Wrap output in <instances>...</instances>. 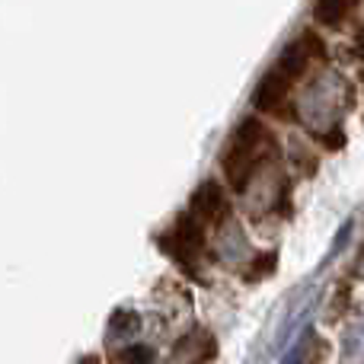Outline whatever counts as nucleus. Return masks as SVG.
I'll return each instance as SVG.
<instances>
[{
	"label": "nucleus",
	"instance_id": "obj_1",
	"mask_svg": "<svg viewBox=\"0 0 364 364\" xmlns=\"http://www.w3.org/2000/svg\"><path fill=\"white\" fill-rule=\"evenodd\" d=\"M275 154V138L265 128L262 119H243L233 128L230 141H227L224 154H220V166H224V176L230 182L233 192H246V186L252 182V173L262 160H269Z\"/></svg>",
	"mask_w": 364,
	"mask_h": 364
},
{
	"label": "nucleus",
	"instance_id": "obj_2",
	"mask_svg": "<svg viewBox=\"0 0 364 364\" xmlns=\"http://www.w3.org/2000/svg\"><path fill=\"white\" fill-rule=\"evenodd\" d=\"M160 246H164L166 256H173L179 265L192 269L195 259L205 252V230H201V220L192 211L179 214L173 220V227L166 233H160Z\"/></svg>",
	"mask_w": 364,
	"mask_h": 364
},
{
	"label": "nucleus",
	"instance_id": "obj_3",
	"mask_svg": "<svg viewBox=\"0 0 364 364\" xmlns=\"http://www.w3.org/2000/svg\"><path fill=\"white\" fill-rule=\"evenodd\" d=\"M291 87H294V77H288L278 64H272V68L265 70V77L259 80L256 93H252V109H256V112H269V115L282 112L284 102H288Z\"/></svg>",
	"mask_w": 364,
	"mask_h": 364
},
{
	"label": "nucleus",
	"instance_id": "obj_4",
	"mask_svg": "<svg viewBox=\"0 0 364 364\" xmlns=\"http://www.w3.org/2000/svg\"><path fill=\"white\" fill-rule=\"evenodd\" d=\"M188 211L201 220V224H220V220L230 214V205H227V192L220 188V182L205 179L198 188L192 192V205Z\"/></svg>",
	"mask_w": 364,
	"mask_h": 364
},
{
	"label": "nucleus",
	"instance_id": "obj_5",
	"mask_svg": "<svg viewBox=\"0 0 364 364\" xmlns=\"http://www.w3.org/2000/svg\"><path fill=\"white\" fill-rule=\"evenodd\" d=\"M358 0H314V19L326 29H339L355 13Z\"/></svg>",
	"mask_w": 364,
	"mask_h": 364
},
{
	"label": "nucleus",
	"instance_id": "obj_6",
	"mask_svg": "<svg viewBox=\"0 0 364 364\" xmlns=\"http://www.w3.org/2000/svg\"><path fill=\"white\" fill-rule=\"evenodd\" d=\"M275 269H278V252H259V256H252V262L246 265L243 278L246 282H265Z\"/></svg>",
	"mask_w": 364,
	"mask_h": 364
},
{
	"label": "nucleus",
	"instance_id": "obj_7",
	"mask_svg": "<svg viewBox=\"0 0 364 364\" xmlns=\"http://www.w3.org/2000/svg\"><path fill=\"white\" fill-rule=\"evenodd\" d=\"M138 329H141L138 314H132V310H119V314L112 316V326H109V339H128V336H134Z\"/></svg>",
	"mask_w": 364,
	"mask_h": 364
},
{
	"label": "nucleus",
	"instance_id": "obj_8",
	"mask_svg": "<svg viewBox=\"0 0 364 364\" xmlns=\"http://www.w3.org/2000/svg\"><path fill=\"white\" fill-rule=\"evenodd\" d=\"M310 346H316V339H314V329L307 326V329H304V333L294 339V348H291V352L284 355L282 364H304V358H307V355L314 352Z\"/></svg>",
	"mask_w": 364,
	"mask_h": 364
},
{
	"label": "nucleus",
	"instance_id": "obj_9",
	"mask_svg": "<svg viewBox=\"0 0 364 364\" xmlns=\"http://www.w3.org/2000/svg\"><path fill=\"white\" fill-rule=\"evenodd\" d=\"M151 361H154V348L147 346H128L112 355V364H151Z\"/></svg>",
	"mask_w": 364,
	"mask_h": 364
},
{
	"label": "nucleus",
	"instance_id": "obj_10",
	"mask_svg": "<svg viewBox=\"0 0 364 364\" xmlns=\"http://www.w3.org/2000/svg\"><path fill=\"white\" fill-rule=\"evenodd\" d=\"M352 230H355V218H348L346 224H342V230L336 233V240H333V250H329V256H326V259H336L342 250H346V243H348V240H352Z\"/></svg>",
	"mask_w": 364,
	"mask_h": 364
},
{
	"label": "nucleus",
	"instance_id": "obj_11",
	"mask_svg": "<svg viewBox=\"0 0 364 364\" xmlns=\"http://www.w3.org/2000/svg\"><path fill=\"white\" fill-rule=\"evenodd\" d=\"M77 364H100V355H87V358H80Z\"/></svg>",
	"mask_w": 364,
	"mask_h": 364
}]
</instances>
